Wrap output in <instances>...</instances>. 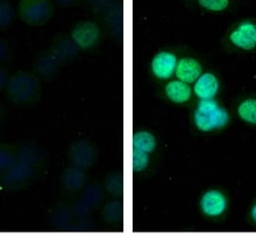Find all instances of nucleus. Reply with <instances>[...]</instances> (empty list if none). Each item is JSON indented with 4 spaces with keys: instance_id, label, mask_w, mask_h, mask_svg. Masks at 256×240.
Wrapping results in <instances>:
<instances>
[{
    "instance_id": "obj_1",
    "label": "nucleus",
    "mask_w": 256,
    "mask_h": 240,
    "mask_svg": "<svg viewBox=\"0 0 256 240\" xmlns=\"http://www.w3.org/2000/svg\"><path fill=\"white\" fill-rule=\"evenodd\" d=\"M16 146V161L0 175V188L6 192L26 190L43 177L49 166V154L34 141H23Z\"/></svg>"
},
{
    "instance_id": "obj_2",
    "label": "nucleus",
    "mask_w": 256,
    "mask_h": 240,
    "mask_svg": "<svg viewBox=\"0 0 256 240\" xmlns=\"http://www.w3.org/2000/svg\"><path fill=\"white\" fill-rule=\"evenodd\" d=\"M5 91L6 97L12 104L18 107H31L40 100V79L32 71L19 70L11 75Z\"/></svg>"
},
{
    "instance_id": "obj_3",
    "label": "nucleus",
    "mask_w": 256,
    "mask_h": 240,
    "mask_svg": "<svg viewBox=\"0 0 256 240\" xmlns=\"http://www.w3.org/2000/svg\"><path fill=\"white\" fill-rule=\"evenodd\" d=\"M230 121V115L226 108L215 98L200 100L194 113V123L198 130L210 133L214 130L223 129Z\"/></svg>"
},
{
    "instance_id": "obj_4",
    "label": "nucleus",
    "mask_w": 256,
    "mask_h": 240,
    "mask_svg": "<svg viewBox=\"0 0 256 240\" xmlns=\"http://www.w3.org/2000/svg\"><path fill=\"white\" fill-rule=\"evenodd\" d=\"M55 14L52 0H19L18 15L24 24L32 27L46 25Z\"/></svg>"
},
{
    "instance_id": "obj_5",
    "label": "nucleus",
    "mask_w": 256,
    "mask_h": 240,
    "mask_svg": "<svg viewBox=\"0 0 256 240\" xmlns=\"http://www.w3.org/2000/svg\"><path fill=\"white\" fill-rule=\"evenodd\" d=\"M63 62L50 49L42 50L32 63V72L43 81H54L58 77Z\"/></svg>"
},
{
    "instance_id": "obj_6",
    "label": "nucleus",
    "mask_w": 256,
    "mask_h": 240,
    "mask_svg": "<svg viewBox=\"0 0 256 240\" xmlns=\"http://www.w3.org/2000/svg\"><path fill=\"white\" fill-rule=\"evenodd\" d=\"M70 37L80 50H92L101 39V30L94 21H80L72 27Z\"/></svg>"
},
{
    "instance_id": "obj_7",
    "label": "nucleus",
    "mask_w": 256,
    "mask_h": 240,
    "mask_svg": "<svg viewBox=\"0 0 256 240\" xmlns=\"http://www.w3.org/2000/svg\"><path fill=\"white\" fill-rule=\"evenodd\" d=\"M96 156V149L92 142L87 140H78L72 142L68 149L69 163L82 169H88L94 165Z\"/></svg>"
},
{
    "instance_id": "obj_8",
    "label": "nucleus",
    "mask_w": 256,
    "mask_h": 240,
    "mask_svg": "<svg viewBox=\"0 0 256 240\" xmlns=\"http://www.w3.org/2000/svg\"><path fill=\"white\" fill-rule=\"evenodd\" d=\"M200 209L208 218H220L228 210V199L220 190H208L202 195Z\"/></svg>"
},
{
    "instance_id": "obj_9",
    "label": "nucleus",
    "mask_w": 256,
    "mask_h": 240,
    "mask_svg": "<svg viewBox=\"0 0 256 240\" xmlns=\"http://www.w3.org/2000/svg\"><path fill=\"white\" fill-rule=\"evenodd\" d=\"M178 58L174 52L162 50L151 60V72L159 81H168L174 75Z\"/></svg>"
},
{
    "instance_id": "obj_10",
    "label": "nucleus",
    "mask_w": 256,
    "mask_h": 240,
    "mask_svg": "<svg viewBox=\"0 0 256 240\" xmlns=\"http://www.w3.org/2000/svg\"><path fill=\"white\" fill-rule=\"evenodd\" d=\"M86 182L87 175L84 169L69 165L60 175V192L64 197H72L74 194L83 190Z\"/></svg>"
},
{
    "instance_id": "obj_11",
    "label": "nucleus",
    "mask_w": 256,
    "mask_h": 240,
    "mask_svg": "<svg viewBox=\"0 0 256 240\" xmlns=\"http://www.w3.org/2000/svg\"><path fill=\"white\" fill-rule=\"evenodd\" d=\"M48 220L55 231H69L74 220L70 204L66 201H57L48 213Z\"/></svg>"
},
{
    "instance_id": "obj_12",
    "label": "nucleus",
    "mask_w": 256,
    "mask_h": 240,
    "mask_svg": "<svg viewBox=\"0 0 256 240\" xmlns=\"http://www.w3.org/2000/svg\"><path fill=\"white\" fill-rule=\"evenodd\" d=\"M229 39L235 46L242 50H252L256 47V24L252 21H242L230 33Z\"/></svg>"
},
{
    "instance_id": "obj_13",
    "label": "nucleus",
    "mask_w": 256,
    "mask_h": 240,
    "mask_svg": "<svg viewBox=\"0 0 256 240\" xmlns=\"http://www.w3.org/2000/svg\"><path fill=\"white\" fill-rule=\"evenodd\" d=\"M49 49L56 54L63 63L69 62L75 58L78 53V47L74 43L72 37L64 33L56 34L54 37Z\"/></svg>"
},
{
    "instance_id": "obj_14",
    "label": "nucleus",
    "mask_w": 256,
    "mask_h": 240,
    "mask_svg": "<svg viewBox=\"0 0 256 240\" xmlns=\"http://www.w3.org/2000/svg\"><path fill=\"white\" fill-rule=\"evenodd\" d=\"M202 73H203V68L197 59L192 58V57H183V58L178 59L174 75L179 81L191 84L200 78Z\"/></svg>"
},
{
    "instance_id": "obj_15",
    "label": "nucleus",
    "mask_w": 256,
    "mask_h": 240,
    "mask_svg": "<svg viewBox=\"0 0 256 240\" xmlns=\"http://www.w3.org/2000/svg\"><path fill=\"white\" fill-rule=\"evenodd\" d=\"M220 91V81L214 73H202L200 78L194 82V92L200 100H211L215 98Z\"/></svg>"
},
{
    "instance_id": "obj_16",
    "label": "nucleus",
    "mask_w": 256,
    "mask_h": 240,
    "mask_svg": "<svg viewBox=\"0 0 256 240\" xmlns=\"http://www.w3.org/2000/svg\"><path fill=\"white\" fill-rule=\"evenodd\" d=\"M165 96L168 101L176 104H184L190 101L192 90L191 86L188 83L179 81V79H174L170 81L164 88Z\"/></svg>"
},
{
    "instance_id": "obj_17",
    "label": "nucleus",
    "mask_w": 256,
    "mask_h": 240,
    "mask_svg": "<svg viewBox=\"0 0 256 240\" xmlns=\"http://www.w3.org/2000/svg\"><path fill=\"white\" fill-rule=\"evenodd\" d=\"M132 146L133 149L142 150L153 155L158 148V139L148 130H138L133 134Z\"/></svg>"
},
{
    "instance_id": "obj_18",
    "label": "nucleus",
    "mask_w": 256,
    "mask_h": 240,
    "mask_svg": "<svg viewBox=\"0 0 256 240\" xmlns=\"http://www.w3.org/2000/svg\"><path fill=\"white\" fill-rule=\"evenodd\" d=\"M17 158V146L12 143H0V175L14 165Z\"/></svg>"
},
{
    "instance_id": "obj_19",
    "label": "nucleus",
    "mask_w": 256,
    "mask_h": 240,
    "mask_svg": "<svg viewBox=\"0 0 256 240\" xmlns=\"http://www.w3.org/2000/svg\"><path fill=\"white\" fill-rule=\"evenodd\" d=\"M132 165L133 172L136 174H142L147 171H150V167L152 165V154H148L142 150L133 149L132 153Z\"/></svg>"
},
{
    "instance_id": "obj_20",
    "label": "nucleus",
    "mask_w": 256,
    "mask_h": 240,
    "mask_svg": "<svg viewBox=\"0 0 256 240\" xmlns=\"http://www.w3.org/2000/svg\"><path fill=\"white\" fill-rule=\"evenodd\" d=\"M124 205L119 200H114L108 203L102 211V217L107 223L116 224L122 220Z\"/></svg>"
},
{
    "instance_id": "obj_21",
    "label": "nucleus",
    "mask_w": 256,
    "mask_h": 240,
    "mask_svg": "<svg viewBox=\"0 0 256 240\" xmlns=\"http://www.w3.org/2000/svg\"><path fill=\"white\" fill-rule=\"evenodd\" d=\"M106 191L115 199H120L122 197L124 180L121 173L114 172L108 175L107 179H106Z\"/></svg>"
},
{
    "instance_id": "obj_22",
    "label": "nucleus",
    "mask_w": 256,
    "mask_h": 240,
    "mask_svg": "<svg viewBox=\"0 0 256 240\" xmlns=\"http://www.w3.org/2000/svg\"><path fill=\"white\" fill-rule=\"evenodd\" d=\"M16 17L14 5L10 0H0V31H5L11 26Z\"/></svg>"
},
{
    "instance_id": "obj_23",
    "label": "nucleus",
    "mask_w": 256,
    "mask_h": 240,
    "mask_svg": "<svg viewBox=\"0 0 256 240\" xmlns=\"http://www.w3.org/2000/svg\"><path fill=\"white\" fill-rule=\"evenodd\" d=\"M238 116L246 122L256 124V100L249 98V100L243 101L238 105Z\"/></svg>"
},
{
    "instance_id": "obj_24",
    "label": "nucleus",
    "mask_w": 256,
    "mask_h": 240,
    "mask_svg": "<svg viewBox=\"0 0 256 240\" xmlns=\"http://www.w3.org/2000/svg\"><path fill=\"white\" fill-rule=\"evenodd\" d=\"M102 198V190L98 186H88L84 192V201L89 205V207H94L100 203Z\"/></svg>"
},
{
    "instance_id": "obj_25",
    "label": "nucleus",
    "mask_w": 256,
    "mask_h": 240,
    "mask_svg": "<svg viewBox=\"0 0 256 240\" xmlns=\"http://www.w3.org/2000/svg\"><path fill=\"white\" fill-rule=\"evenodd\" d=\"M70 207H72L74 219H86L89 213V205L84 200H75L70 204Z\"/></svg>"
},
{
    "instance_id": "obj_26",
    "label": "nucleus",
    "mask_w": 256,
    "mask_h": 240,
    "mask_svg": "<svg viewBox=\"0 0 256 240\" xmlns=\"http://www.w3.org/2000/svg\"><path fill=\"white\" fill-rule=\"evenodd\" d=\"M200 6L214 12H220L229 5V0H198Z\"/></svg>"
},
{
    "instance_id": "obj_27",
    "label": "nucleus",
    "mask_w": 256,
    "mask_h": 240,
    "mask_svg": "<svg viewBox=\"0 0 256 240\" xmlns=\"http://www.w3.org/2000/svg\"><path fill=\"white\" fill-rule=\"evenodd\" d=\"M14 58V51L8 40L0 37V65L11 62Z\"/></svg>"
},
{
    "instance_id": "obj_28",
    "label": "nucleus",
    "mask_w": 256,
    "mask_h": 240,
    "mask_svg": "<svg viewBox=\"0 0 256 240\" xmlns=\"http://www.w3.org/2000/svg\"><path fill=\"white\" fill-rule=\"evenodd\" d=\"M10 77H11V75H10L8 70L4 65H0V91L6 89Z\"/></svg>"
},
{
    "instance_id": "obj_29",
    "label": "nucleus",
    "mask_w": 256,
    "mask_h": 240,
    "mask_svg": "<svg viewBox=\"0 0 256 240\" xmlns=\"http://www.w3.org/2000/svg\"><path fill=\"white\" fill-rule=\"evenodd\" d=\"M52 1H55L56 4L60 6H64V7H70V6L78 4L80 0H52Z\"/></svg>"
},
{
    "instance_id": "obj_30",
    "label": "nucleus",
    "mask_w": 256,
    "mask_h": 240,
    "mask_svg": "<svg viewBox=\"0 0 256 240\" xmlns=\"http://www.w3.org/2000/svg\"><path fill=\"white\" fill-rule=\"evenodd\" d=\"M250 216H252V219L254 220V223L256 224V204L252 206V209L250 211Z\"/></svg>"
}]
</instances>
